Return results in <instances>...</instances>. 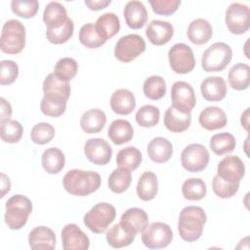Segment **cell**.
I'll return each mask as SVG.
<instances>
[{"label":"cell","instance_id":"1","mask_svg":"<svg viewBox=\"0 0 250 250\" xmlns=\"http://www.w3.org/2000/svg\"><path fill=\"white\" fill-rule=\"evenodd\" d=\"M102 179L95 171L71 169L63 176L62 185L64 189L75 196L89 195L101 187Z\"/></svg>","mask_w":250,"mask_h":250},{"label":"cell","instance_id":"2","mask_svg":"<svg viewBox=\"0 0 250 250\" xmlns=\"http://www.w3.org/2000/svg\"><path fill=\"white\" fill-rule=\"evenodd\" d=\"M206 221V213L201 207L190 205L183 208L178 222V230L181 238L188 242L199 239Z\"/></svg>","mask_w":250,"mask_h":250},{"label":"cell","instance_id":"3","mask_svg":"<svg viewBox=\"0 0 250 250\" xmlns=\"http://www.w3.org/2000/svg\"><path fill=\"white\" fill-rule=\"evenodd\" d=\"M32 212L30 199L21 194H16L6 201L5 223L11 229H20L27 222Z\"/></svg>","mask_w":250,"mask_h":250},{"label":"cell","instance_id":"4","mask_svg":"<svg viewBox=\"0 0 250 250\" xmlns=\"http://www.w3.org/2000/svg\"><path fill=\"white\" fill-rule=\"evenodd\" d=\"M25 46V27L18 20L7 21L0 37V49L9 55L21 53Z\"/></svg>","mask_w":250,"mask_h":250},{"label":"cell","instance_id":"5","mask_svg":"<svg viewBox=\"0 0 250 250\" xmlns=\"http://www.w3.org/2000/svg\"><path fill=\"white\" fill-rule=\"evenodd\" d=\"M232 51L225 42H216L208 47L201 58V66L206 72L224 70L230 62Z\"/></svg>","mask_w":250,"mask_h":250},{"label":"cell","instance_id":"6","mask_svg":"<svg viewBox=\"0 0 250 250\" xmlns=\"http://www.w3.org/2000/svg\"><path fill=\"white\" fill-rule=\"evenodd\" d=\"M116 217L115 207L106 202L94 205L83 218L85 226L94 233H103Z\"/></svg>","mask_w":250,"mask_h":250},{"label":"cell","instance_id":"7","mask_svg":"<svg viewBox=\"0 0 250 250\" xmlns=\"http://www.w3.org/2000/svg\"><path fill=\"white\" fill-rule=\"evenodd\" d=\"M173 239L171 227L162 222H154L148 225L142 232V242L149 249L167 247Z\"/></svg>","mask_w":250,"mask_h":250},{"label":"cell","instance_id":"8","mask_svg":"<svg viewBox=\"0 0 250 250\" xmlns=\"http://www.w3.org/2000/svg\"><path fill=\"white\" fill-rule=\"evenodd\" d=\"M146 41L139 34H127L119 38L114 48L115 58L122 62H130L146 51Z\"/></svg>","mask_w":250,"mask_h":250},{"label":"cell","instance_id":"9","mask_svg":"<svg viewBox=\"0 0 250 250\" xmlns=\"http://www.w3.org/2000/svg\"><path fill=\"white\" fill-rule=\"evenodd\" d=\"M169 64L172 70L179 74H186L193 70L195 59L189 46L185 43L173 45L168 52Z\"/></svg>","mask_w":250,"mask_h":250},{"label":"cell","instance_id":"10","mask_svg":"<svg viewBox=\"0 0 250 250\" xmlns=\"http://www.w3.org/2000/svg\"><path fill=\"white\" fill-rule=\"evenodd\" d=\"M210 155L208 149L200 144L187 146L181 153V163L185 170L197 173L204 170L209 163Z\"/></svg>","mask_w":250,"mask_h":250},{"label":"cell","instance_id":"11","mask_svg":"<svg viewBox=\"0 0 250 250\" xmlns=\"http://www.w3.org/2000/svg\"><path fill=\"white\" fill-rule=\"evenodd\" d=\"M226 24L232 34L245 33L250 27V10L249 7L234 2L229 6L225 17Z\"/></svg>","mask_w":250,"mask_h":250},{"label":"cell","instance_id":"12","mask_svg":"<svg viewBox=\"0 0 250 250\" xmlns=\"http://www.w3.org/2000/svg\"><path fill=\"white\" fill-rule=\"evenodd\" d=\"M172 106L183 113L190 112L196 104L193 88L185 81H177L171 89Z\"/></svg>","mask_w":250,"mask_h":250},{"label":"cell","instance_id":"13","mask_svg":"<svg viewBox=\"0 0 250 250\" xmlns=\"http://www.w3.org/2000/svg\"><path fill=\"white\" fill-rule=\"evenodd\" d=\"M84 153L87 159L96 165L107 164L112 156V148L102 138H92L84 145Z\"/></svg>","mask_w":250,"mask_h":250},{"label":"cell","instance_id":"14","mask_svg":"<svg viewBox=\"0 0 250 250\" xmlns=\"http://www.w3.org/2000/svg\"><path fill=\"white\" fill-rule=\"evenodd\" d=\"M217 175L225 181L240 183L245 175L244 163L236 155H228L219 162L217 166Z\"/></svg>","mask_w":250,"mask_h":250},{"label":"cell","instance_id":"15","mask_svg":"<svg viewBox=\"0 0 250 250\" xmlns=\"http://www.w3.org/2000/svg\"><path fill=\"white\" fill-rule=\"evenodd\" d=\"M61 234L64 250H87L90 246L88 235L75 224L65 225Z\"/></svg>","mask_w":250,"mask_h":250},{"label":"cell","instance_id":"16","mask_svg":"<svg viewBox=\"0 0 250 250\" xmlns=\"http://www.w3.org/2000/svg\"><path fill=\"white\" fill-rule=\"evenodd\" d=\"M146 35L152 45L161 46L172 39L174 27L169 21L153 20L148 23L146 29Z\"/></svg>","mask_w":250,"mask_h":250},{"label":"cell","instance_id":"17","mask_svg":"<svg viewBox=\"0 0 250 250\" xmlns=\"http://www.w3.org/2000/svg\"><path fill=\"white\" fill-rule=\"evenodd\" d=\"M70 85L68 82L61 80L55 75L50 73L43 82L44 98L54 101H67L70 96Z\"/></svg>","mask_w":250,"mask_h":250},{"label":"cell","instance_id":"18","mask_svg":"<svg viewBox=\"0 0 250 250\" xmlns=\"http://www.w3.org/2000/svg\"><path fill=\"white\" fill-rule=\"evenodd\" d=\"M202 97L208 102H220L227 93L228 88L226 81L221 76H210L205 78L200 84Z\"/></svg>","mask_w":250,"mask_h":250},{"label":"cell","instance_id":"19","mask_svg":"<svg viewBox=\"0 0 250 250\" xmlns=\"http://www.w3.org/2000/svg\"><path fill=\"white\" fill-rule=\"evenodd\" d=\"M120 224L135 234L142 233L148 226V216L141 208H129L122 214Z\"/></svg>","mask_w":250,"mask_h":250},{"label":"cell","instance_id":"20","mask_svg":"<svg viewBox=\"0 0 250 250\" xmlns=\"http://www.w3.org/2000/svg\"><path fill=\"white\" fill-rule=\"evenodd\" d=\"M123 16L127 25L132 29L142 28L148 18L146 6L141 1L133 0L125 5Z\"/></svg>","mask_w":250,"mask_h":250},{"label":"cell","instance_id":"21","mask_svg":"<svg viewBox=\"0 0 250 250\" xmlns=\"http://www.w3.org/2000/svg\"><path fill=\"white\" fill-rule=\"evenodd\" d=\"M110 107L113 112L119 115H128L136 107L134 94L128 89H118L113 92L110 98Z\"/></svg>","mask_w":250,"mask_h":250},{"label":"cell","instance_id":"22","mask_svg":"<svg viewBox=\"0 0 250 250\" xmlns=\"http://www.w3.org/2000/svg\"><path fill=\"white\" fill-rule=\"evenodd\" d=\"M28 244L31 249H55L56 234L50 228L39 226L28 234Z\"/></svg>","mask_w":250,"mask_h":250},{"label":"cell","instance_id":"23","mask_svg":"<svg viewBox=\"0 0 250 250\" xmlns=\"http://www.w3.org/2000/svg\"><path fill=\"white\" fill-rule=\"evenodd\" d=\"M198 121L204 129L214 131L224 128L228 123V118L221 107L207 106L200 112Z\"/></svg>","mask_w":250,"mask_h":250},{"label":"cell","instance_id":"24","mask_svg":"<svg viewBox=\"0 0 250 250\" xmlns=\"http://www.w3.org/2000/svg\"><path fill=\"white\" fill-rule=\"evenodd\" d=\"M213 34V28L211 23L205 19H195L193 20L187 31L188 38L189 41L195 45H203L207 43Z\"/></svg>","mask_w":250,"mask_h":250},{"label":"cell","instance_id":"25","mask_svg":"<svg viewBox=\"0 0 250 250\" xmlns=\"http://www.w3.org/2000/svg\"><path fill=\"white\" fill-rule=\"evenodd\" d=\"M147 154L153 162L165 163L173 154V146L166 138H153L147 145Z\"/></svg>","mask_w":250,"mask_h":250},{"label":"cell","instance_id":"26","mask_svg":"<svg viewBox=\"0 0 250 250\" xmlns=\"http://www.w3.org/2000/svg\"><path fill=\"white\" fill-rule=\"evenodd\" d=\"M165 127L173 132V133H182L188 129L191 123V114L188 113H183L177 110L172 105L169 106L165 113H164V119H163Z\"/></svg>","mask_w":250,"mask_h":250},{"label":"cell","instance_id":"27","mask_svg":"<svg viewBox=\"0 0 250 250\" xmlns=\"http://www.w3.org/2000/svg\"><path fill=\"white\" fill-rule=\"evenodd\" d=\"M68 20L66 10L59 2L52 1L47 4L43 13V21L48 29H58Z\"/></svg>","mask_w":250,"mask_h":250},{"label":"cell","instance_id":"28","mask_svg":"<svg viewBox=\"0 0 250 250\" xmlns=\"http://www.w3.org/2000/svg\"><path fill=\"white\" fill-rule=\"evenodd\" d=\"M106 123V115L100 108H92L85 111L80 119V127L87 134L101 132Z\"/></svg>","mask_w":250,"mask_h":250},{"label":"cell","instance_id":"29","mask_svg":"<svg viewBox=\"0 0 250 250\" xmlns=\"http://www.w3.org/2000/svg\"><path fill=\"white\" fill-rule=\"evenodd\" d=\"M134 129L131 123L125 119L113 120L107 130V136L110 141L117 146L128 143L132 140Z\"/></svg>","mask_w":250,"mask_h":250},{"label":"cell","instance_id":"30","mask_svg":"<svg viewBox=\"0 0 250 250\" xmlns=\"http://www.w3.org/2000/svg\"><path fill=\"white\" fill-rule=\"evenodd\" d=\"M137 195L143 201L152 200L158 191V180L153 172L143 173L137 184Z\"/></svg>","mask_w":250,"mask_h":250},{"label":"cell","instance_id":"31","mask_svg":"<svg viewBox=\"0 0 250 250\" xmlns=\"http://www.w3.org/2000/svg\"><path fill=\"white\" fill-rule=\"evenodd\" d=\"M137 234L127 229L120 222L111 227L105 234L106 242L113 248H122L129 246L135 239Z\"/></svg>","mask_w":250,"mask_h":250},{"label":"cell","instance_id":"32","mask_svg":"<svg viewBox=\"0 0 250 250\" xmlns=\"http://www.w3.org/2000/svg\"><path fill=\"white\" fill-rule=\"evenodd\" d=\"M95 27L99 35L106 41L118 33L120 21L114 13H104L98 18Z\"/></svg>","mask_w":250,"mask_h":250},{"label":"cell","instance_id":"33","mask_svg":"<svg viewBox=\"0 0 250 250\" xmlns=\"http://www.w3.org/2000/svg\"><path fill=\"white\" fill-rule=\"evenodd\" d=\"M229 86L236 91H242L249 87L250 67L246 63H236L231 66L228 73Z\"/></svg>","mask_w":250,"mask_h":250},{"label":"cell","instance_id":"34","mask_svg":"<svg viewBox=\"0 0 250 250\" xmlns=\"http://www.w3.org/2000/svg\"><path fill=\"white\" fill-rule=\"evenodd\" d=\"M41 162L48 174H58L64 167L65 157L60 148L49 147L42 153Z\"/></svg>","mask_w":250,"mask_h":250},{"label":"cell","instance_id":"35","mask_svg":"<svg viewBox=\"0 0 250 250\" xmlns=\"http://www.w3.org/2000/svg\"><path fill=\"white\" fill-rule=\"evenodd\" d=\"M115 160L118 168H124L132 171L136 170L140 166L143 156L137 147L127 146L118 151Z\"/></svg>","mask_w":250,"mask_h":250},{"label":"cell","instance_id":"36","mask_svg":"<svg viewBox=\"0 0 250 250\" xmlns=\"http://www.w3.org/2000/svg\"><path fill=\"white\" fill-rule=\"evenodd\" d=\"M132 182V175L130 170L124 168L114 169L108 177V188L114 193H122L126 191Z\"/></svg>","mask_w":250,"mask_h":250},{"label":"cell","instance_id":"37","mask_svg":"<svg viewBox=\"0 0 250 250\" xmlns=\"http://www.w3.org/2000/svg\"><path fill=\"white\" fill-rule=\"evenodd\" d=\"M210 148L217 155H223L231 152L236 146L235 138L229 132H223L214 135L210 140Z\"/></svg>","mask_w":250,"mask_h":250},{"label":"cell","instance_id":"38","mask_svg":"<svg viewBox=\"0 0 250 250\" xmlns=\"http://www.w3.org/2000/svg\"><path fill=\"white\" fill-rule=\"evenodd\" d=\"M207 192L206 184L199 178H189L182 186L183 196L190 201L202 199Z\"/></svg>","mask_w":250,"mask_h":250},{"label":"cell","instance_id":"39","mask_svg":"<svg viewBox=\"0 0 250 250\" xmlns=\"http://www.w3.org/2000/svg\"><path fill=\"white\" fill-rule=\"evenodd\" d=\"M166 82L158 75H152L147 77L143 86V92L146 98L149 100H160L166 94Z\"/></svg>","mask_w":250,"mask_h":250},{"label":"cell","instance_id":"40","mask_svg":"<svg viewBox=\"0 0 250 250\" xmlns=\"http://www.w3.org/2000/svg\"><path fill=\"white\" fill-rule=\"evenodd\" d=\"M79 41L89 49H97L106 42L99 35L95 24L92 22H88L81 26L79 30Z\"/></svg>","mask_w":250,"mask_h":250},{"label":"cell","instance_id":"41","mask_svg":"<svg viewBox=\"0 0 250 250\" xmlns=\"http://www.w3.org/2000/svg\"><path fill=\"white\" fill-rule=\"evenodd\" d=\"M78 71V62L72 58L60 59L54 68V73L61 80L69 82L75 77Z\"/></svg>","mask_w":250,"mask_h":250},{"label":"cell","instance_id":"42","mask_svg":"<svg viewBox=\"0 0 250 250\" xmlns=\"http://www.w3.org/2000/svg\"><path fill=\"white\" fill-rule=\"evenodd\" d=\"M160 110L152 104H145L136 112V121L142 127H154L158 124Z\"/></svg>","mask_w":250,"mask_h":250},{"label":"cell","instance_id":"43","mask_svg":"<svg viewBox=\"0 0 250 250\" xmlns=\"http://www.w3.org/2000/svg\"><path fill=\"white\" fill-rule=\"evenodd\" d=\"M23 128L21 124L14 119H9L1 122L0 136L3 142L9 144H15L20 142L22 137Z\"/></svg>","mask_w":250,"mask_h":250},{"label":"cell","instance_id":"44","mask_svg":"<svg viewBox=\"0 0 250 250\" xmlns=\"http://www.w3.org/2000/svg\"><path fill=\"white\" fill-rule=\"evenodd\" d=\"M74 23L71 19L68 18L66 22L58 29H48L46 30L47 39L56 45L63 44L67 42L73 35Z\"/></svg>","mask_w":250,"mask_h":250},{"label":"cell","instance_id":"45","mask_svg":"<svg viewBox=\"0 0 250 250\" xmlns=\"http://www.w3.org/2000/svg\"><path fill=\"white\" fill-rule=\"evenodd\" d=\"M55 137V128L50 123L40 122L33 126L30 133L31 141L36 145H46Z\"/></svg>","mask_w":250,"mask_h":250},{"label":"cell","instance_id":"46","mask_svg":"<svg viewBox=\"0 0 250 250\" xmlns=\"http://www.w3.org/2000/svg\"><path fill=\"white\" fill-rule=\"evenodd\" d=\"M39 8L37 0H13L11 2L12 12L20 18H33Z\"/></svg>","mask_w":250,"mask_h":250},{"label":"cell","instance_id":"47","mask_svg":"<svg viewBox=\"0 0 250 250\" xmlns=\"http://www.w3.org/2000/svg\"><path fill=\"white\" fill-rule=\"evenodd\" d=\"M239 183H230L216 175L212 180V188L216 195L221 198H230L238 190Z\"/></svg>","mask_w":250,"mask_h":250},{"label":"cell","instance_id":"48","mask_svg":"<svg viewBox=\"0 0 250 250\" xmlns=\"http://www.w3.org/2000/svg\"><path fill=\"white\" fill-rule=\"evenodd\" d=\"M40 109L43 114L51 117H59L62 115L66 109L65 101H54L42 98L40 103Z\"/></svg>","mask_w":250,"mask_h":250},{"label":"cell","instance_id":"49","mask_svg":"<svg viewBox=\"0 0 250 250\" xmlns=\"http://www.w3.org/2000/svg\"><path fill=\"white\" fill-rule=\"evenodd\" d=\"M0 71V84L10 85L16 81L19 75V66L12 60L1 61Z\"/></svg>","mask_w":250,"mask_h":250},{"label":"cell","instance_id":"50","mask_svg":"<svg viewBox=\"0 0 250 250\" xmlns=\"http://www.w3.org/2000/svg\"><path fill=\"white\" fill-rule=\"evenodd\" d=\"M148 3L155 14L162 16L174 14L181 5L180 0H149Z\"/></svg>","mask_w":250,"mask_h":250},{"label":"cell","instance_id":"51","mask_svg":"<svg viewBox=\"0 0 250 250\" xmlns=\"http://www.w3.org/2000/svg\"><path fill=\"white\" fill-rule=\"evenodd\" d=\"M12 115V106L10 103L4 99H0V122L9 120Z\"/></svg>","mask_w":250,"mask_h":250},{"label":"cell","instance_id":"52","mask_svg":"<svg viewBox=\"0 0 250 250\" xmlns=\"http://www.w3.org/2000/svg\"><path fill=\"white\" fill-rule=\"evenodd\" d=\"M85 5L92 11H99L106 6H108L111 1L110 0H85Z\"/></svg>","mask_w":250,"mask_h":250},{"label":"cell","instance_id":"53","mask_svg":"<svg viewBox=\"0 0 250 250\" xmlns=\"http://www.w3.org/2000/svg\"><path fill=\"white\" fill-rule=\"evenodd\" d=\"M11 189V182L9 177H7L4 173H1V197H4L6 193H8Z\"/></svg>","mask_w":250,"mask_h":250},{"label":"cell","instance_id":"54","mask_svg":"<svg viewBox=\"0 0 250 250\" xmlns=\"http://www.w3.org/2000/svg\"><path fill=\"white\" fill-rule=\"evenodd\" d=\"M248 112H249V108H247L241 115V119H240V122H241V125L244 127V129L246 131H248Z\"/></svg>","mask_w":250,"mask_h":250}]
</instances>
